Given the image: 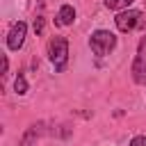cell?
<instances>
[{"label": "cell", "instance_id": "6da1fadb", "mask_svg": "<svg viewBox=\"0 0 146 146\" xmlns=\"http://www.w3.org/2000/svg\"><path fill=\"white\" fill-rule=\"evenodd\" d=\"M48 59H50V64L55 66L57 73L66 71V64H68V41H66V36H59V34L50 36V41H48Z\"/></svg>", "mask_w": 146, "mask_h": 146}, {"label": "cell", "instance_id": "7a4b0ae2", "mask_svg": "<svg viewBox=\"0 0 146 146\" xmlns=\"http://www.w3.org/2000/svg\"><path fill=\"white\" fill-rule=\"evenodd\" d=\"M89 48H91V52L96 57H105L116 48V36L110 30H96L89 36Z\"/></svg>", "mask_w": 146, "mask_h": 146}, {"label": "cell", "instance_id": "3957f363", "mask_svg": "<svg viewBox=\"0 0 146 146\" xmlns=\"http://www.w3.org/2000/svg\"><path fill=\"white\" fill-rule=\"evenodd\" d=\"M114 23L121 32H132L137 27H144L146 18H144V11H139V9H123V11L116 14Z\"/></svg>", "mask_w": 146, "mask_h": 146}, {"label": "cell", "instance_id": "277c9868", "mask_svg": "<svg viewBox=\"0 0 146 146\" xmlns=\"http://www.w3.org/2000/svg\"><path fill=\"white\" fill-rule=\"evenodd\" d=\"M132 80L137 84H146V34L139 39L137 46V55L132 62Z\"/></svg>", "mask_w": 146, "mask_h": 146}, {"label": "cell", "instance_id": "5b68a950", "mask_svg": "<svg viewBox=\"0 0 146 146\" xmlns=\"http://www.w3.org/2000/svg\"><path fill=\"white\" fill-rule=\"evenodd\" d=\"M25 34H27V23L16 21L7 32V48L9 50H21L23 43H25Z\"/></svg>", "mask_w": 146, "mask_h": 146}, {"label": "cell", "instance_id": "8992f818", "mask_svg": "<svg viewBox=\"0 0 146 146\" xmlns=\"http://www.w3.org/2000/svg\"><path fill=\"white\" fill-rule=\"evenodd\" d=\"M73 21H75V9H73L71 5H62V7H59V11H57L55 23H57V25H62V27H66V25H73Z\"/></svg>", "mask_w": 146, "mask_h": 146}, {"label": "cell", "instance_id": "52a82bcc", "mask_svg": "<svg viewBox=\"0 0 146 146\" xmlns=\"http://www.w3.org/2000/svg\"><path fill=\"white\" fill-rule=\"evenodd\" d=\"M14 89H16V94H18V96H25V94H27V89H30V87H27V80H25V75H23V73H18V75H16V80H14Z\"/></svg>", "mask_w": 146, "mask_h": 146}, {"label": "cell", "instance_id": "ba28073f", "mask_svg": "<svg viewBox=\"0 0 146 146\" xmlns=\"http://www.w3.org/2000/svg\"><path fill=\"white\" fill-rule=\"evenodd\" d=\"M135 0H105V7L107 9H130V5H132Z\"/></svg>", "mask_w": 146, "mask_h": 146}, {"label": "cell", "instance_id": "9c48e42d", "mask_svg": "<svg viewBox=\"0 0 146 146\" xmlns=\"http://www.w3.org/2000/svg\"><path fill=\"white\" fill-rule=\"evenodd\" d=\"M130 146H146V135H137L130 139Z\"/></svg>", "mask_w": 146, "mask_h": 146}, {"label": "cell", "instance_id": "30bf717a", "mask_svg": "<svg viewBox=\"0 0 146 146\" xmlns=\"http://www.w3.org/2000/svg\"><path fill=\"white\" fill-rule=\"evenodd\" d=\"M34 32H36V34L43 32V16H36V18H34Z\"/></svg>", "mask_w": 146, "mask_h": 146}, {"label": "cell", "instance_id": "8fae6325", "mask_svg": "<svg viewBox=\"0 0 146 146\" xmlns=\"http://www.w3.org/2000/svg\"><path fill=\"white\" fill-rule=\"evenodd\" d=\"M7 68H9V59L7 55H2V75H7Z\"/></svg>", "mask_w": 146, "mask_h": 146}]
</instances>
